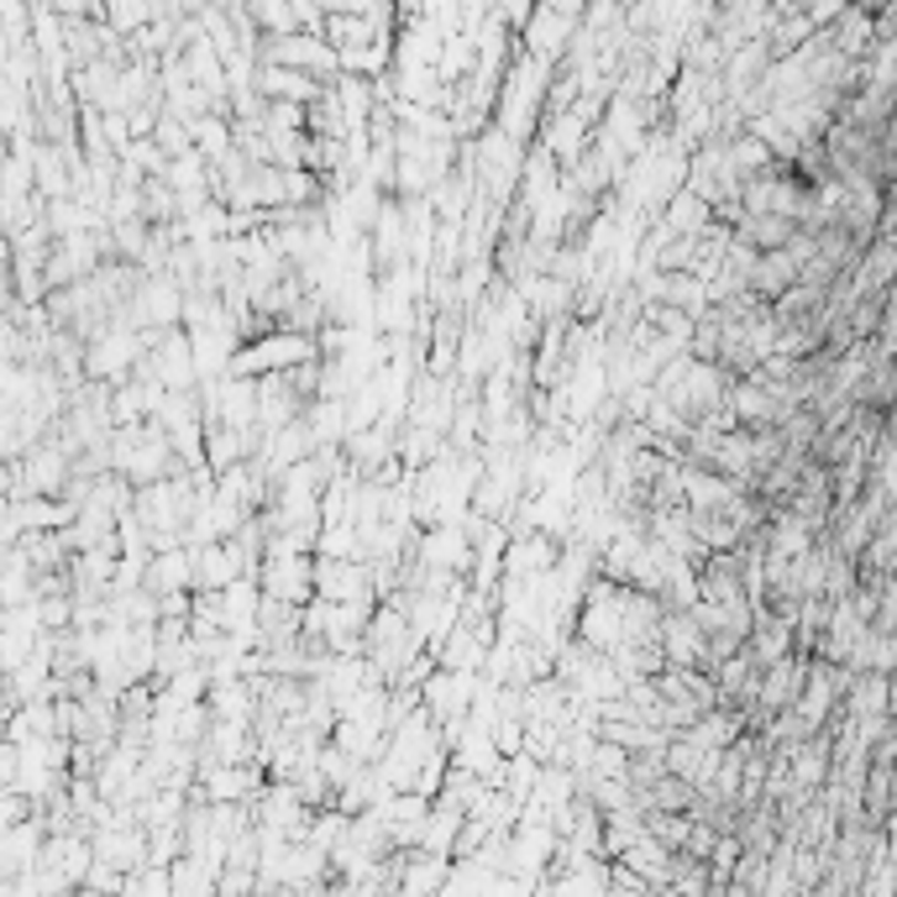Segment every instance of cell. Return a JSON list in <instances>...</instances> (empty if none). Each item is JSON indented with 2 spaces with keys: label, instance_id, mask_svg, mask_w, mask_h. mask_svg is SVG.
<instances>
[{
  "label": "cell",
  "instance_id": "obj_1",
  "mask_svg": "<svg viewBox=\"0 0 897 897\" xmlns=\"http://www.w3.org/2000/svg\"><path fill=\"white\" fill-rule=\"evenodd\" d=\"M137 331H105V337L95 341V352H90V373H100V379H116V373H126V368H137V352H142Z\"/></svg>",
  "mask_w": 897,
  "mask_h": 897
}]
</instances>
